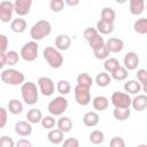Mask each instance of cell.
Instances as JSON below:
<instances>
[{
	"instance_id": "6da1fadb",
	"label": "cell",
	"mask_w": 147,
	"mask_h": 147,
	"mask_svg": "<svg viewBox=\"0 0 147 147\" xmlns=\"http://www.w3.org/2000/svg\"><path fill=\"white\" fill-rule=\"evenodd\" d=\"M52 32V24L46 20L37 21L30 29V37L34 41H40Z\"/></svg>"
},
{
	"instance_id": "7a4b0ae2",
	"label": "cell",
	"mask_w": 147,
	"mask_h": 147,
	"mask_svg": "<svg viewBox=\"0 0 147 147\" xmlns=\"http://www.w3.org/2000/svg\"><path fill=\"white\" fill-rule=\"evenodd\" d=\"M42 55H44V59L46 60V62L49 64L51 68L59 69V68L62 67L63 61H64L63 55L55 47H52V46L45 47L44 48V52H42Z\"/></svg>"
},
{
	"instance_id": "3957f363",
	"label": "cell",
	"mask_w": 147,
	"mask_h": 147,
	"mask_svg": "<svg viewBox=\"0 0 147 147\" xmlns=\"http://www.w3.org/2000/svg\"><path fill=\"white\" fill-rule=\"evenodd\" d=\"M0 78L1 80L7 84V85H13V86H17V85H23L24 80H25V76L24 74H22L21 71L16 70V69H5L1 71L0 74Z\"/></svg>"
},
{
	"instance_id": "277c9868",
	"label": "cell",
	"mask_w": 147,
	"mask_h": 147,
	"mask_svg": "<svg viewBox=\"0 0 147 147\" xmlns=\"http://www.w3.org/2000/svg\"><path fill=\"white\" fill-rule=\"evenodd\" d=\"M21 94L22 99L26 105H34L38 101L39 98V90L37 88V85L32 82H26L21 86Z\"/></svg>"
},
{
	"instance_id": "5b68a950",
	"label": "cell",
	"mask_w": 147,
	"mask_h": 147,
	"mask_svg": "<svg viewBox=\"0 0 147 147\" xmlns=\"http://www.w3.org/2000/svg\"><path fill=\"white\" fill-rule=\"evenodd\" d=\"M84 38L87 40L90 47L93 51L102 47L106 44L103 37H101V34L98 32L96 28H86L84 30Z\"/></svg>"
},
{
	"instance_id": "8992f818",
	"label": "cell",
	"mask_w": 147,
	"mask_h": 147,
	"mask_svg": "<svg viewBox=\"0 0 147 147\" xmlns=\"http://www.w3.org/2000/svg\"><path fill=\"white\" fill-rule=\"evenodd\" d=\"M68 100L62 96V95H59V96H55L49 103H48V111L51 113L52 116H62L64 114V111L68 109Z\"/></svg>"
},
{
	"instance_id": "52a82bcc",
	"label": "cell",
	"mask_w": 147,
	"mask_h": 147,
	"mask_svg": "<svg viewBox=\"0 0 147 147\" xmlns=\"http://www.w3.org/2000/svg\"><path fill=\"white\" fill-rule=\"evenodd\" d=\"M38 51H39V45L37 41L31 40L25 42L22 48H21V57L26 61V62H33L38 57Z\"/></svg>"
},
{
	"instance_id": "ba28073f",
	"label": "cell",
	"mask_w": 147,
	"mask_h": 147,
	"mask_svg": "<svg viewBox=\"0 0 147 147\" xmlns=\"http://www.w3.org/2000/svg\"><path fill=\"white\" fill-rule=\"evenodd\" d=\"M110 102L114 106V108L125 109V108H130V106L132 105V98L130 96V94H127L125 92L116 91L111 94Z\"/></svg>"
},
{
	"instance_id": "9c48e42d",
	"label": "cell",
	"mask_w": 147,
	"mask_h": 147,
	"mask_svg": "<svg viewBox=\"0 0 147 147\" xmlns=\"http://www.w3.org/2000/svg\"><path fill=\"white\" fill-rule=\"evenodd\" d=\"M38 87H39V92L44 95V96H51L54 91H55V84L53 82L52 78L49 77H40L38 79Z\"/></svg>"
},
{
	"instance_id": "30bf717a",
	"label": "cell",
	"mask_w": 147,
	"mask_h": 147,
	"mask_svg": "<svg viewBox=\"0 0 147 147\" xmlns=\"http://www.w3.org/2000/svg\"><path fill=\"white\" fill-rule=\"evenodd\" d=\"M74 92H75V100L79 106H87L91 102L90 90L76 85L74 88Z\"/></svg>"
},
{
	"instance_id": "8fae6325",
	"label": "cell",
	"mask_w": 147,
	"mask_h": 147,
	"mask_svg": "<svg viewBox=\"0 0 147 147\" xmlns=\"http://www.w3.org/2000/svg\"><path fill=\"white\" fill-rule=\"evenodd\" d=\"M14 2L11 1H1L0 2V21L7 23L13 21V13H14Z\"/></svg>"
},
{
	"instance_id": "7c38bea8",
	"label": "cell",
	"mask_w": 147,
	"mask_h": 147,
	"mask_svg": "<svg viewBox=\"0 0 147 147\" xmlns=\"http://www.w3.org/2000/svg\"><path fill=\"white\" fill-rule=\"evenodd\" d=\"M32 6V0H16L14 2V10L18 16H25L29 14Z\"/></svg>"
},
{
	"instance_id": "4fadbf2b",
	"label": "cell",
	"mask_w": 147,
	"mask_h": 147,
	"mask_svg": "<svg viewBox=\"0 0 147 147\" xmlns=\"http://www.w3.org/2000/svg\"><path fill=\"white\" fill-rule=\"evenodd\" d=\"M139 56L136 52H127L125 55H124V60H123V63H124V67L127 69V70H136L139 65Z\"/></svg>"
},
{
	"instance_id": "5bb4252c",
	"label": "cell",
	"mask_w": 147,
	"mask_h": 147,
	"mask_svg": "<svg viewBox=\"0 0 147 147\" xmlns=\"http://www.w3.org/2000/svg\"><path fill=\"white\" fill-rule=\"evenodd\" d=\"M14 130L16 132V134L21 136V137H28L32 133V126L31 123L26 122V121H18L15 123L14 125Z\"/></svg>"
},
{
	"instance_id": "9a60e30c",
	"label": "cell",
	"mask_w": 147,
	"mask_h": 147,
	"mask_svg": "<svg viewBox=\"0 0 147 147\" xmlns=\"http://www.w3.org/2000/svg\"><path fill=\"white\" fill-rule=\"evenodd\" d=\"M106 46L108 47L110 53H119L124 48V41L119 38L111 37L106 41Z\"/></svg>"
},
{
	"instance_id": "2e32d148",
	"label": "cell",
	"mask_w": 147,
	"mask_h": 147,
	"mask_svg": "<svg viewBox=\"0 0 147 147\" xmlns=\"http://www.w3.org/2000/svg\"><path fill=\"white\" fill-rule=\"evenodd\" d=\"M132 108L137 111H142L147 108V95L146 94H137L132 99Z\"/></svg>"
},
{
	"instance_id": "e0dca14e",
	"label": "cell",
	"mask_w": 147,
	"mask_h": 147,
	"mask_svg": "<svg viewBox=\"0 0 147 147\" xmlns=\"http://www.w3.org/2000/svg\"><path fill=\"white\" fill-rule=\"evenodd\" d=\"M71 45V39L68 34H59L55 38V48L61 51H67Z\"/></svg>"
},
{
	"instance_id": "ac0fdd59",
	"label": "cell",
	"mask_w": 147,
	"mask_h": 147,
	"mask_svg": "<svg viewBox=\"0 0 147 147\" xmlns=\"http://www.w3.org/2000/svg\"><path fill=\"white\" fill-rule=\"evenodd\" d=\"M124 90L127 94H136L137 95L142 90V85L136 79H129L124 84Z\"/></svg>"
},
{
	"instance_id": "d6986e66",
	"label": "cell",
	"mask_w": 147,
	"mask_h": 147,
	"mask_svg": "<svg viewBox=\"0 0 147 147\" xmlns=\"http://www.w3.org/2000/svg\"><path fill=\"white\" fill-rule=\"evenodd\" d=\"M100 121V116L98 113L95 111H87L84 116H83V123L88 126V127H94L99 124Z\"/></svg>"
},
{
	"instance_id": "ffe728a7",
	"label": "cell",
	"mask_w": 147,
	"mask_h": 147,
	"mask_svg": "<svg viewBox=\"0 0 147 147\" xmlns=\"http://www.w3.org/2000/svg\"><path fill=\"white\" fill-rule=\"evenodd\" d=\"M47 139L53 145H59L64 141V133L59 129H53L47 133Z\"/></svg>"
},
{
	"instance_id": "44dd1931",
	"label": "cell",
	"mask_w": 147,
	"mask_h": 147,
	"mask_svg": "<svg viewBox=\"0 0 147 147\" xmlns=\"http://www.w3.org/2000/svg\"><path fill=\"white\" fill-rule=\"evenodd\" d=\"M26 28H28V23L24 18L17 17L10 22V29L15 33H23L26 30Z\"/></svg>"
},
{
	"instance_id": "7402d4cb",
	"label": "cell",
	"mask_w": 147,
	"mask_h": 147,
	"mask_svg": "<svg viewBox=\"0 0 147 147\" xmlns=\"http://www.w3.org/2000/svg\"><path fill=\"white\" fill-rule=\"evenodd\" d=\"M92 106L95 110L102 111L109 107V100L103 95H98L92 100Z\"/></svg>"
},
{
	"instance_id": "603a6c76",
	"label": "cell",
	"mask_w": 147,
	"mask_h": 147,
	"mask_svg": "<svg viewBox=\"0 0 147 147\" xmlns=\"http://www.w3.org/2000/svg\"><path fill=\"white\" fill-rule=\"evenodd\" d=\"M26 119H28V122L31 123V124L41 123V119H42L41 110L38 109V108H31V109L28 110V113H26Z\"/></svg>"
},
{
	"instance_id": "cb8c5ba5",
	"label": "cell",
	"mask_w": 147,
	"mask_h": 147,
	"mask_svg": "<svg viewBox=\"0 0 147 147\" xmlns=\"http://www.w3.org/2000/svg\"><path fill=\"white\" fill-rule=\"evenodd\" d=\"M77 85L84 88L90 90L93 85V78L87 74V72H82L77 77Z\"/></svg>"
},
{
	"instance_id": "d4e9b609",
	"label": "cell",
	"mask_w": 147,
	"mask_h": 147,
	"mask_svg": "<svg viewBox=\"0 0 147 147\" xmlns=\"http://www.w3.org/2000/svg\"><path fill=\"white\" fill-rule=\"evenodd\" d=\"M56 125H57V129L61 130L63 133H68L72 129V122L67 116H60V118L56 122Z\"/></svg>"
},
{
	"instance_id": "484cf974",
	"label": "cell",
	"mask_w": 147,
	"mask_h": 147,
	"mask_svg": "<svg viewBox=\"0 0 147 147\" xmlns=\"http://www.w3.org/2000/svg\"><path fill=\"white\" fill-rule=\"evenodd\" d=\"M146 7V2L144 0H130V13L132 15L142 14Z\"/></svg>"
},
{
	"instance_id": "4316f807",
	"label": "cell",
	"mask_w": 147,
	"mask_h": 147,
	"mask_svg": "<svg viewBox=\"0 0 147 147\" xmlns=\"http://www.w3.org/2000/svg\"><path fill=\"white\" fill-rule=\"evenodd\" d=\"M114 23L110 22H106V21H98L96 23V30L100 34H110L114 31Z\"/></svg>"
},
{
	"instance_id": "83f0119b",
	"label": "cell",
	"mask_w": 147,
	"mask_h": 147,
	"mask_svg": "<svg viewBox=\"0 0 147 147\" xmlns=\"http://www.w3.org/2000/svg\"><path fill=\"white\" fill-rule=\"evenodd\" d=\"M111 79L113 78L110 77V75L108 72L102 71V72H100V74L96 75V77H95V84L99 87H107L111 83Z\"/></svg>"
},
{
	"instance_id": "f1b7e54d",
	"label": "cell",
	"mask_w": 147,
	"mask_h": 147,
	"mask_svg": "<svg viewBox=\"0 0 147 147\" xmlns=\"http://www.w3.org/2000/svg\"><path fill=\"white\" fill-rule=\"evenodd\" d=\"M133 29L139 34H147V17L136 20L133 23Z\"/></svg>"
},
{
	"instance_id": "f546056e",
	"label": "cell",
	"mask_w": 147,
	"mask_h": 147,
	"mask_svg": "<svg viewBox=\"0 0 147 147\" xmlns=\"http://www.w3.org/2000/svg\"><path fill=\"white\" fill-rule=\"evenodd\" d=\"M8 110L13 115H20L23 110V103L17 99H11L8 102Z\"/></svg>"
},
{
	"instance_id": "4dcf8cb0",
	"label": "cell",
	"mask_w": 147,
	"mask_h": 147,
	"mask_svg": "<svg viewBox=\"0 0 147 147\" xmlns=\"http://www.w3.org/2000/svg\"><path fill=\"white\" fill-rule=\"evenodd\" d=\"M116 18V13L111 7H103L101 10V20L106 21V22H110L114 23Z\"/></svg>"
},
{
	"instance_id": "1f68e13d",
	"label": "cell",
	"mask_w": 147,
	"mask_h": 147,
	"mask_svg": "<svg viewBox=\"0 0 147 147\" xmlns=\"http://www.w3.org/2000/svg\"><path fill=\"white\" fill-rule=\"evenodd\" d=\"M119 62L117 59L115 57H108L105 63H103V68L106 70V72H109V74H113L117 68H119Z\"/></svg>"
},
{
	"instance_id": "d6a6232c",
	"label": "cell",
	"mask_w": 147,
	"mask_h": 147,
	"mask_svg": "<svg viewBox=\"0 0 147 147\" xmlns=\"http://www.w3.org/2000/svg\"><path fill=\"white\" fill-rule=\"evenodd\" d=\"M127 76H129V70L125 68V67H119V68H117L113 74H111V78L113 79H115V80H117V82H123V80H125L126 78H127Z\"/></svg>"
},
{
	"instance_id": "836d02e7",
	"label": "cell",
	"mask_w": 147,
	"mask_h": 147,
	"mask_svg": "<svg viewBox=\"0 0 147 147\" xmlns=\"http://www.w3.org/2000/svg\"><path fill=\"white\" fill-rule=\"evenodd\" d=\"M56 91L60 93V95L64 96V95H67V94L70 93V91H71V85H70V83H69L68 80L61 79V80H59L57 84H56Z\"/></svg>"
},
{
	"instance_id": "e575fe53",
	"label": "cell",
	"mask_w": 147,
	"mask_h": 147,
	"mask_svg": "<svg viewBox=\"0 0 147 147\" xmlns=\"http://www.w3.org/2000/svg\"><path fill=\"white\" fill-rule=\"evenodd\" d=\"M113 115H114V117H115L117 121H126V119L131 116V110H130V108H125V109H122V108H114Z\"/></svg>"
},
{
	"instance_id": "d590c367",
	"label": "cell",
	"mask_w": 147,
	"mask_h": 147,
	"mask_svg": "<svg viewBox=\"0 0 147 147\" xmlns=\"http://www.w3.org/2000/svg\"><path fill=\"white\" fill-rule=\"evenodd\" d=\"M88 138H90V141H91L93 145H100V144L103 142V140H105V134H103V132L100 131V130H93V131L90 133Z\"/></svg>"
},
{
	"instance_id": "8d00e7d4",
	"label": "cell",
	"mask_w": 147,
	"mask_h": 147,
	"mask_svg": "<svg viewBox=\"0 0 147 147\" xmlns=\"http://www.w3.org/2000/svg\"><path fill=\"white\" fill-rule=\"evenodd\" d=\"M93 53H94L95 59H98V60H105V61L109 57V54H110V52H109L108 47L106 46V44H105L102 47H100V48L93 51Z\"/></svg>"
},
{
	"instance_id": "74e56055",
	"label": "cell",
	"mask_w": 147,
	"mask_h": 147,
	"mask_svg": "<svg viewBox=\"0 0 147 147\" xmlns=\"http://www.w3.org/2000/svg\"><path fill=\"white\" fill-rule=\"evenodd\" d=\"M7 64L8 65H16L20 61L21 55H18V53L16 51H8L7 53Z\"/></svg>"
},
{
	"instance_id": "f35d334b",
	"label": "cell",
	"mask_w": 147,
	"mask_h": 147,
	"mask_svg": "<svg viewBox=\"0 0 147 147\" xmlns=\"http://www.w3.org/2000/svg\"><path fill=\"white\" fill-rule=\"evenodd\" d=\"M56 122H55V118L51 115V116H45L42 117L41 119V126L44 129H47V130H53V127L55 126Z\"/></svg>"
},
{
	"instance_id": "ab89813d",
	"label": "cell",
	"mask_w": 147,
	"mask_h": 147,
	"mask_svg": "<svg viewBox=\"0 0 147 147\" xmlns=\"http://www.w3.org/2000/svg\"><path fill=\"white\" fill-rule=\"evenodd\" d=\"M64 1L63 0H51L49 2V8L52 9V11L54 13H60L63 7H64Z\"/></svg>"
},
{
	"instance_id": "60d3db41",
	"label": "cell",
	"mask_w": 147,
	"mask_h": 147,
	"mask_svg": "<svg viewBox=\"0 0 147 147\" xmlns=\"http://www.w3.org/2000/svg\"><path fill=\"white\" fill-rule=\"evenodd\" d=\"M136 75H137V80L142 86L147 84V69H139Z\"/></svg>"
},
{
	"instance_id": "b9f144b4",
	"label": "cell",
	"mask_w": 147,
	"mask_h": 147,
	"mask_svg": "<svg viewBox=\"0 0 147 147\" xmlns=\"http://www.w3.org/2000/svg\"><path fill=\"white\" fill-rule=\"evenodd\" d=\"M0 147H16V144L14 142L13 138L8 136H2L0 138Z\"/></svg>"
},
{
	"instance_id": "7bdbcfd3",
	"label": "cell",
	"mask_w": 147,
	"mask_h": 147,
	"mask_svg": "<svg viewBox=\"0 0 147 147\" xmlns=\"http://www.w3.org/2000/svg\"><path fill=\"white\" fill-rule=\"evenodd\" d=\"M109 147H125V141L121 137H113L110 139Z\"/></svg>"
},
{
	"instance_id": "ee69618b",
	"label": "cell",
	"mask_w": 147,
	"mask_h": 147,
	"mask_svg": "<svg viewBox=\"0 0 147 147\" xmlns=\"http://www.w3.org/2000/svg\"><path fill=\"white\" fill-rule=\"evenodd\" d=\"M62 147H79V141H78V139H76L74 137L67 138L62 142Z\"/></svg>"
},
{
	"instance_id": "f6af8a7d",
	"label": "cell",
	"mask_w": 147,
	"mask_h": 147,
	"mask_svg": "<svg viewBox=\"0 0 147 147\" xmlns=\"http://www.w3.org/2000/svg\"><path fill=\"white\" fill-rule=\"evenodd\" d=\"M0 127H5L7 124V110L5 107H0Z\"/></svg>"
},
{
	"instance_id": "bcb514c9",
	"label": "cell",
	"mask_w": 147,
	"mask_h": 147,
	"mask_svg": "<svg viewBox=\"0 0 147 147\" xmlns=\"http://www.w3.org/2000/svg\"><path fill=\"white\" fill-rule=\"evenodd\" d=\"M8 38L5 34H0V46H1V53H7L8 47Z\"/></svg>"
},
{
	"instance_id": "7dc6e473",
	"label": "cell",
	"mask_w": 147,
	"mask_h": 147,
	"mask_svg": "<svg viewBox=\"0 0 147 147\" xmlns=\"http://www.w3.org/2000/svg\"><path fill=\"white\" fill-rule=\"evenodd\" d=\"M16 147H32V144L30 140L22 138V139H18V141L16 142Z\"/></svg>"
},
{
	"instance_id": "c3c4849f",
	"label": "cell",
	"mask_w": 147,
	"mask_h": 147,
	"mask_svg": "<svg viewBox=\"0 0 147 147\" xmlns=\"http://www.w3.org/2000/svg\"><path fill=\"white\" fill-rule=\"evenodd\" d=\"M6 64H7V54L1 53V55H0V67L3 68Z\"/></svg>"
},
{
	"instance_id": "681fc988",
	"label": "cell",
	"mask_w": 147,
	"mask_h": 147,
	"mask_svg": "<svg viewBox=\"0 0 147 147\" xmlns=\"http://www.w3.org/2000/svg\"><path fill=\"white\" fill-rule=\"evenodd\" d=\"M67 5H69V6H77L78 3H79V0H75V1H71V0H65L64 1Z\"/></svg>"
},
{
	"instance_id": "f907efd6",
	"label": "cell",
	"mask_w": 147,
	"mask_h": 147,
	"mask_svg": "<svg viewBox=\"0 0 147 147\" xmlns=\"http://www.w3.org/2000/svg\"><path fill=\"white\" fill-rule=\"evenodd\" d=\"M142 91H144V92H145V94H146V95H147V84H146V85H144V86H142Z\"/></svg>"
},
{
	"instance_id": "816d5d0a",
	"label": "cell",
	"mask_w": 147,
	"mask_h": 147,
	"mask_svg": "<svg viewBox=\"0 0 147 147\" xmlns=\"http://www.w3.org/2000/svg\"><path fill=\"white\" fill-rule=\"evenodd\" d=\"M137 147H147V145L146 144H139Z\"/></svg>"
},
{
	"instance_id": "f5cc1de1",
	"label": "cell",
	"mask_w": 147,
	"mask_h": 147,
	"mask_svg": "<svg viewBox=\"0 0 147 147\" xmlns=\"http://www.w3.org/2000/svg\"><path fill=\"white\" fill-rule=\"evenodd\" d=\"M146 9H147V2H146Z\"/></svg>"
}]
</instances>
